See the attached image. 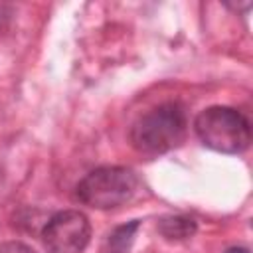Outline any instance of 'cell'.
I'll use <instances>...</instances> for the list:
<instances>
[{
	"instance_id": "6da1fadb",
	"label": "cell",
	"mask_w": 253,
	"mask_h": 253,
	"mask_svg": "<svg viewBox=\"0 0 253 253\" xmlns=\"http://www.w3.org/2000/svg\"><path fill=\"white\" fill-rule=\"evenodd\" d=\"M188 130L186 111L180 103L168 101L142 113L130 128V144L146 156H158L178 148Z\"/></svg>"
},
{
	"instance_id": "7a4b0ae2",
	"label": "cell",
	"mask_w": 253,
	"mask_h": 253,
	"mask_svg": "<svg viewBox=\"0 0 253 253\" xmlns=\"http://www.w3.org/2000/svg\"><path fill=\"white\" fill-rule=\"evenodd\" d=\"M194 130L204 146L221 154H241L251 142V126L247 117L241 111L225 105L204 109L194 121Z\"/></svg>"
},
{
	"instance_id": "3957f363",
	"label": "cell",
	"mask_w": 253,
	"mask_h": 253,
	"mask_svg": "<svg viewBox=\"0 0 253 253\" xmlns=\"http://www.w3.org/2000/svg\"><path fill=\"white\" fill-rule=\"evenodd\" d=\"M140 188L138 176L125 166H103L89 172L75 188V198L95 210H115L128 204Z\"/></svg>"
},
{
	"instance_id": "277c9868",
	"label": "cell",
	"mask_w": 253,
	"mask_h": 253,
	"mask_svg": "<svg viewBox=\"0 0 253 253\" xmlns=\"http://www.w3.org/2000/svg\"><path fill=\"white\" fill-rule=\"evenodd\" d=\"M91 239L89 217L79 210H63L47 219L42 241L47 253H83Z\"/></svg>"
},
{
	"instance_id": "5b68a950",
	"label": "cell",
	"mask_w": 253,
	"mask_h": 253,
	"mask_svg": "<svg viewBox=\"0 0 253 253\" xmlns=\"http://www.w3.org/2000/svg\"><path fill=\"white\" fill-rule=\"evenodd\" d=\"M140 221L132 219L128 223H123L119 227H115L113 231H109L101 243L99 253H128L134 241V235L138 231Z\"/></svg>"
},
{
	"instance_id": "8992f818",
	"label": "cell",
	"mask_w": 253,
	"mask_h": 253,
	"mask_svg": "<svg viewBox=\"0 0 253 253\" xmlns=\"http://www.w3.org/2000/svg\"><path fill=\"white\" fill-rule=\"evenodd\" d=\"M156 229L168 241H184L198 231V225L192 217L186 215H164L160 217Z\"/></svg>"
},
{
	"instance_id": "52a82bcc",
	"label": "cell",
	"mask_w": 253,
	"mask_h": 253,
	"mask_svg": "<svg viewBox=\"0 0 253 253\" xmlns=\"http://www.w3.org/2000/svg\"><path fill=\"white\" fill-rule=\"evenodd\" d=\"M0 253H36V251L22 241H6L0 245Z\"/></svg>"
},
{
	"instance_id": "ba28073f",
	"label": "cell",
	"mask_w": 253,
	"mask_h": 253,
	"mask_svg": "<svg viewBox=\"0 0 253 253\" xmlns=\"http://www.w3.org/2000/svg\"><path fill=\"white\" fill-rule=\"evenodd\" d=\"M225 253H251L247 247H229Z\"/></svg>"
}]
</instances>
